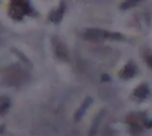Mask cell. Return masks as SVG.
Returning <instances> with one entry per match:
<instances>
[{"instance_id":"obj_2","label":"cell","mask_w":152,"mask_h":136,"mask_svg":"<svg viewBox=\"0 0 152 136\" xmlns=\"http://www.w3.org/2000/svg\"><path fill=\"white\" fill-rule=\"evenodd\" d=\"M135 73V66H134V64H128V65H126L125 67H124V70H122V72H121V77H125V78H129V77H132L133 75Z\"/></svg>"},{"instance_id":"obj_3","label":"cell","mask_w":152,"mask_h":136,"mask_svg":"<svg viewBox=\"0 0 152 136\" xmlns=\"http://www.w3.org/2000/svg\"><path fill=\"white\" fill-rule=\"evenodd\" d=\"M147 92H148V89H147V86L146 85H140L135 91H134V95L137 96V97H140V98H142V97H146V95H147Z\"/></svg>"},{"instance_id":"obj_4","label":"cell","mask_w":152,"mask_h":136,"mask_svg":"<svg viewBox=\"0 0 152 136\" xmlns=\"http://www.w3.org/2000/svg\"><path fill=\"white\" fill-rule=\"evenodd\" d=\"M146 61L148 63L150 66H152V56H147V57H146Z\"/></svg>"},{"instance_id":"obj_1","label":"cell","mask_w":152,"mask_h":136,"mask_svg":"<svg viewBox=\"0 0 152 136\" xmlns=\"http://www.w3.org/2000/svg\"><path fill=\"white\" fill-rule=\"evenodd\" d=\"M84 37L87 39H101V38H114V37H119V38H122L120 34H116V33H109L107 31H101V30H97V28H90L88 30L86 33H84ZM115 39V38H114Z\"/></svg>"}]
</instances>
